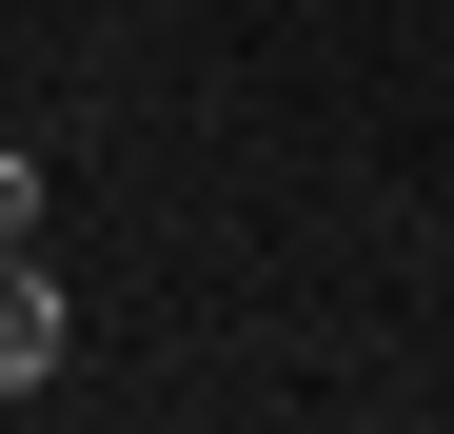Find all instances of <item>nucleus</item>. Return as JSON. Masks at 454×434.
Masks as SVG:
<instances>
[{
  "mask_svg": "<svg viewBox=\"0 0 454 434\" xmlns=\"http://www.w3.org/2000/svg\"><path fill=\"white\" fill-rule=\"evenodd\" d=\"M59 376V276H40V237H0V395H40Z\"/></svg>",
  "mask_w": 454,
  "mask_h": 434,
  "instance_id": "obj_1",
  "label": "nucleus"
},
{
  "mask_svg": "<svg viewBox=\"0 0 454 434\" xmlns=\"http://www.w3.org/2000/svg\"><path fill=\"white\" fill-rule=\"evenodd\" d=\"M0 415H20V395H0Z\"/></svg>",
  "mask_w": 454,
  "mask_h": 434,
  "instance_id": "obj_3",
  "label": "nucleus"
},
{
  "mask_svg": "<svg viewBox=\"0 0 454 434\" xmlns=\"http://www.w3.org/2000/svg\"><path fill=\"white\" fill-rule=\"evenodd\" d=\"M0 237H40V159H20V138H0Z\"/></svg>",
  "mask_w": 454,
  "mask_h": 434,
  "instance_id": "obj_2",
  "label": "nucleus"
}]
</instances>
